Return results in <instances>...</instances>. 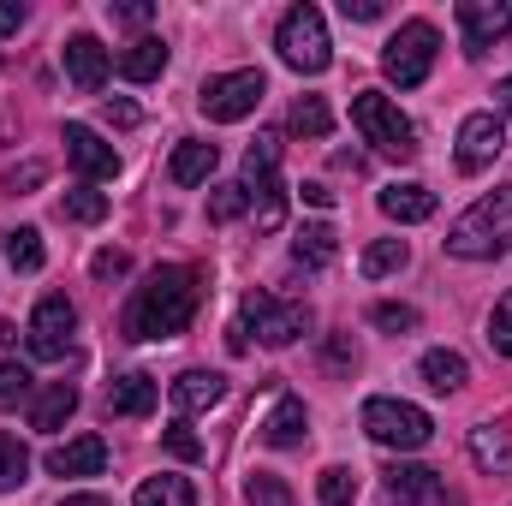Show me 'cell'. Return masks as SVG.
I'll use <instances>...</instances> for the list:
<instances>
[{
    "mask_svg": "<svg viewBox=\"0 0 512 506\" xmlns=\"http://www.w3.org/2000/svg\"><path fill=\"white\" fill-rule=\"evenodd\" d=\"M197 298H203L197 268H179V262L155 268L126 310V340H173V334H185L191 316H197Z\"/></svg>",
    "mask_w": 512,
    "mask_h": 506,
    "instance_id": "1",
    "label": "cell"
},
{
    "mask_svg": "<svg viewBox=\"0 0 512 506\" xmlns=\"http://www.w3.org/2000/svg\"><path fill=\"white\" fill-rule=\"evenodd\" d=\"M507 245H512V185L477 197V203L453 221V233H447V251L465 256V262H489V256H501Z\"/></svg>",
    "mask_w": 512,
    "mask_h": 506,
    "instance_id": "2",
    "label": "cell"
},
{
    "mask_svg": "<svg viewBox=\"0 0 512 506\" xmlns=\"http://www.w3.org/2000/svg\"><path fill=\"white\" fill-rule=\"evenodd\" d=\"M304 328H310V310L304 304H280L274 292H251L245 310H239V322L227 328V346L233 352H251V334L262 346H292Z\"/></svg>",
    "mask_w": 512,
    "mask_h": 506,
    "instance_id": "3",
    "label": "cell"
},
{
    "mask_svg": "<svg viewBox=\"0 0 512 506\" xmlns=\"http://www.w3.org/2000/svg\"><path fill=\"white\" fill-rule=\"evenodd\" d=\"M352 126H358V137H364L370 149H382L393 161H411V155H417V126L399 114V102L382 96V90H358V96H352Z\"/></svg>",
    "mask_w": 512,
    "mask_h": 506,
    "instance_id": "4",
    "label": "cell"
},
{
    "mask_svg": "<svg viewBox=\"0 0 512 506\" xmlns=\"http://www.w3.org/2000/svg\"><path fill=\"white\" fill-rule=\"evenodd\" d=\"M274 48H280V60H286L292 72H304V78L328 72V60H334L328 18H322L316 6H292V12L280 18V36H274Z\"/></svg>",
    "mask_w": 512,
    "mask_h": 506,
    "instance_id": "5",
    "label": "cell"
},
{
    "mask_svg": "<svg viewBox=\"0 0 512 506\" xmlns=\"http://www.w3.org/2000/svg\"><path fill=\"white\" fill-rule=\"evenodd\" d=\"M364 435L382 441V447H399V453H417L435 435V423L411 399H364Z\"/></svg>",
    "mask_w": 512,
    "mask_h": 506,
    "instance_id": "6",
    "label": "cell"
},
{
    "mask_svg": "<svg viewBox=\"0 0 512 506\" xmlns=\"http://www.w3.org/2000/svg\"><path fill=\"white\" fill-rule=\"evenodd\" d=\"M435 48H441L435 24L429 18H411V24H399V36L382 48V72L399 90H417L429 78V66H435Z\"/></svg>",
    "mask_w": 512,
    "mask_h": 506,
    "instance_id": "7",
    "label": "cell"
},
{
    "mask_svg": "<svg viewBox=\"0 0 512 506\" xmlns=\"http://www.w3.org/2000/svg\"><path fill=\"white\" fill-rule=\"evenodd\" d=\"M262 96H268V78H262L256 66H245V72H221V78H209L203 96H197V108H203L215 126H233V120L256 114Z\"/></svg>",
    "mask_w": 512,
    "mask_h": 506,
    "instance_id": "8",
    "label": "cell"
},
{
    "mask_svg": "<svg viewBox=\"0 0 512 506\" xmlns=\"http://www.w3.org/2000/svg\"><path fill=\"white\" fill-rule=\"evenodd\" d=\"M30 358H42V364H60L66 352H72V334H78V310H72V298H42L36 310H30Z\"/></svg>",
    "mask_w": 512,
    "mask_h": 506,
    "instance_id": "9",
    "label": "cell"
},
{
    "mask_svg": "<svg viewBox=\"0 0 512 506\" xmlns=\"http://www.w3.org/2000/svg\"><path fill=\"white\" fill-rule=\"evenodd\" d=\"M501 149H507V126H501V114H471V120L459 126V167H465V173H483Z\"/></svg>",
    "mask_w": 512,
    "mask_h": 506,
    "instance_id": "10",
    "label": "cell"
},
{
    "mask_svg": "<svg viewBox=\"0 0 512 506\" xmlns=\"http://www.w3.org/2000/svg\"><path fill=\"white\" fill-rule=\"evenodd\" d=\"M459 30H465V48H471V54L495 48V42L512 30L507 0H459Z\"/></svg>",
    "mask_w": 512,
    "mask_h": 506,
    "instance_id": "11",
    "label": "cell"
},
{
    "mask_svg": "<svg viewBox=\"0 0 512 506\" xmlns=\"http://www.w3.org/2000/svg\"><path fill=\"white\" fill-rule=\"evenodd\" d=\"M66 161L84 173V179H120V155H114V143H102V131L90 126H66Z\"/></svg>",
    "mask_w": 512,
    "mask_h": 506,
    "instance_id": "12",
    "label": "cell"
},
{
    "mask_svg": "<svg viewBox=\"0 0 512 506\" xmlns=\"http://www.w3.org/2000/svg\"><path fill=\"white\" fill-rule=\"evenodd\" d=\"M48 477H102L108 471V441L102 435H78V441H60L48 447Z\"/></svg>",
    "mask_w": 512,
    "mask_h": 506,
    "instance_id": "13",
    "label": "cell"
},
{
    "mask_svg": "<svg viewBox=\"0 0 512 506\" xmlns=\"http://www.w3.org/2000/svg\"><path fill=\"white\" fill-rule=\"evenodd\" d=\"M108 66H114V60H108V48H102L96 36H84V30H78V36L66 42V78H72V90L96 96V90L108 84Z\"/></svg>",
    "mask_w": 512,
    "mask_h": 506,
    "instance_id": "14",
    "label": "cell"
},
{
    "mask_svg": "<svg viewBox=\"0 0 512 506\" xmlns=\"http://www.w3.org/2000/svg\"><path fill=\"white\" fill-rule=\"evenodd\" d=\"M387 495L399 506H447V483L429 465H393L387 471Z\"/></svg>",
    "mask_w": 512,
    "mask_h": 506,
    "instance_id": "15",
    "label": "cell"
},
{
    "mask_svg": "<svg viewBox=\"0 0 512 506\" xmlns=\"http://www.w3.org/2000/svg\"><path fill=\"white\" fill-rule=\"evenodd\" d=\"M221 399H227V376H215V370H185V376L173 381V411H179V417L215 411Z\"/></svg>",
    "mask_w": 512,
    "mask_h": 506,
    "instance_id": "16",
    "label": "cell"
},
{
    "mask_svg": "<svg viewBox=\"0 0 512 506\" xmlns=\"http://www.w3.org/2000/svg\"><path fill=\"white\" fill-rule=\"evenodd\" d=\"M155 399H161V387L155 376H143V370H131L108 387V417H149L155 411Z\"/></svg>",
    "mask_w": 512,
    "mask_h": 506,
    "instance_id": "17",
    "label": "cell"
},
{
    "mask_svg": "<svg viewBox=\"0 0 512 506\" xmlns=\"http://www.w3.org/2000/svg\"><path fill=\"white\" fill-rule=\"evenodd\" d=\"M215 161H221V149H215V143L185 137V143L173 149V161H167V179H173V185H203V179L215 173Z\"/></svg>",
    "mask_w": 512,
    "mask_h": 506,
    "instance_id": "18",
    "label": "cell"
},
{
    "mask_svg": "<svg viewBox=\"0 0 512 506\" xmlns=\"http://www.w3.org/2000/svg\"><path fill=\"white\" fill-rule=\"evenodd\" d=\"M376 203H382L387 221H399V227H411V221H429V215H435V191H429V185H387Z\"/></svg>",
    "mask_w": 512,
    "mask_h": 506,
    "instance_id": "19",
    "label": "cell"
},
{
    "mask_svg": "<svg viewBox=\"0 0 512 506\" xmlns=\"http://www.w3.org/2000/svg\"><path fill=\"white\" fill-rule=\"evenodd\" d=\"M304 423H310V417H304V399L280 393V405L262 417V441H268V447H298V441H304Z\"/></svg>",
    "mask_w": 512,
    "mask_h": 506,
    "instance_id": "20",
    "label": "cell"
},
{
    "mask_svg": "<svg viewBox=\"0 0 512 506\" xmlns=\"http://www.w3.org/2000/svg\"><path fill=\"white\" fill-rule=\"evenodd\" d=\"M78 411V387L72 381H54L36 405H30V429H42V435H54V429H66V417Z\"/></svg>",
    "mask_w": 512,
    "mask_h": 506,
    "instance_id": "21",
    "label": "cell"
},
{
    "mask_svg": "<svg viewBox=\"0 0 512 506\" xmlns=\"http://www.w3.org/2000/svg\"><path fill=\"white\" fill-rule=\"evenodd\" d=\"M120 72H126L131 84L161 78V72H167V42H161V36H137L126 54H120Z\"/></svg>",
    "mask_w": 512,
    "mask_h": 506,
    "instance_id": "22",
    "label": "cell"
},
{
    "mask_svg": "<svg viewBox=\"0 0 512 506\" xmlns=\"http://www.w3.org/2000/svg\"><path fill=\"white\" fill-rule=\"evenodd\" d=\"M245 185V197H251V215L262 233H274L280 221H286V191H280V179L268 173V179H239Z\"/></svg>",
    "mask_w": 512,
    "mask_h": 506,
    "instance_id": "23",
    "label": "cell"
},
{
    "mask_svg": "<svg viewBox=\"0 0 512 506\" xmlns=\"http://www.w3.org/2000/svg\"><path fill=\"white\" fill-rule=\"evenodd\" d=\"M131 506H197V483L191 477H149L137 495H131Z\"/></svg>",
    "mask_w": 512,
    "mask_h": 506,
    "instance_id": "24",
    "label": "cell"
},
{
    "mask_svg": "<svg viewBox=\"0 0 512 506\" xmlns=\"http://www.w3.org/2000/svg\"><path fill=\"white\" fill-rule=\"evenodd\" d=\"M471 459H477V471H512V435L495 423L471 429Z\"/></svg>",
    "mask_w": 512,
    "mask_h": 506,
    "instance_id": "25",
    "label": "cell"
},
{
    "mask_svg": "<svg viewBox=\"0 0 512 506\" xmlns=\"http://www.w3.org/2000/svg\"><path fill=\"white\" fill-rule=\"evenodd\" d=\"M334 251H340V245H334V227H322V221L292 239V262H298V268H328Z\"/></svg>",
    "mask_w": 512,
    "mask_h": 506,
    "instance_id": "26",
    "label": "cell"
},
{
    "mask_svg": "<svg viewBox=\"0 0 512 506\" xmlns=\"http://www.w3.org/2000/svg\"><path fill=\"white\" fill-rule=\"evenodd\" d=\"M465 376H471V370H465L459 352H423V381H429L435 393H459Z\"/></svg>",
    "mask_w": 512,
    "mask_h": 506,
    "instance_id": "27",
    "label": "cell"
},
{
    "mask_svg": "<svg viewBox=\"0 0 512 506\" xmlns=\"http://www.w3.org/2000/svg\"><path fill=\"white\" fill-rule=\"evenodd\" d=\"M6 262H12L18 274H36V268L48 262V251H42V233H36V227H12V233H6Z\"/></svg>",
    "mask_w": 512,
    "mask_h": 506,
    "instance_id": "28",
    "label": "cell"
},
{
    "mask_svg": "<svg viewBox=\"0 0 512 506\" xmlns=\"http://www.w3.org/2000/svg\"><path fill=\"white\" fill-rule=\"evenodd\" d=\"M60 215H66V221H78V227H96V221L108 215V197H102V191H90V185H78V191H66V197H60Z\"/></svg>",
    "mask_w": 512,
    "mask_h": 506,
    "instance_id": "29",
    "label": "cell"
},
{
    "mask_svg": "<svg viewBox=\"0 0 512 506\" xmlns=\"http://www.w3.org/2000/svg\"><path fill=\"white\" fill-rule=\"evenodd\" d=\"M292 131H298V137H328V131H334L328 102H322V96H298V102H292Z\"/></svg>",
    "mask_w": 512,
    "mask_h": 506,
    "instance_id": "30",
    "label": "cell"
},
{
    "mask_svg": "<svg viewBox=\"0 0 512 506\" xmlns=\"http://www.w3.org/2000/svg\"><path fill=\"white\" fill-rule=\"evenodd\" d=\"M24 477H30V453H24V441H18V435H0V495H12Z\"/></svg>",
    "mask_w": 512,
    "mask_h": 506,
    "instance_id": "31",
    "label": "cell"
},
{
    "mask_svg": "<svg viewBox=\"0 0 512 506\" xmlns=\"http://www.w3.org/2000/svg\"><path fill=\"white\" fill-rule=\"evenodd\" d=\"M316 495H322V506H352V501H358V471L328 465V471H322V483H316Z\"/></svg>",
    "mask_w": 512,
    "mask_h": 506,
    "instance_id": "32",
    "label": "cell"
},
{
    "mask_svg": "<svg viewBox=\"0 0 512 506\" xmlns=\"http://www.w3.org/2000/svg\"><path fill=\"white\" fill-rule=\"evenodd\" d=\"M405 239H376V245H370V251H364V274H370V280H382V274H399V268H405Z\"/></svg>",
    "mask_w": 512,
    "mask_h": 506,
    "instance_id": "33",
    "label": "cell"
},
{
    "mask_svg": "<svg viewBox=\"0 0 512 506\" xmlns=\"http://www.w3.org/2000/svg\"><path fill=\"white\" fill-rule=\"evenodd\" d=\"M245 506H292V489H286L274 471H251V483H245Z\"/></svg>",
    "mask_w": 512,
    "mask_h": 506,
    "instance_id": "34",
    "label": "cell"
},
{
    "mask_svg": "<svg viewBox=\"0 0 512 506\" xmlns=\"http://www.w3.org/2000/svg\"><path fill=\"white\" fill-rule=\"evenodd\" d=\"M274 167H280V137H274V131H262L251 149H245V179H268Z\"/></svg>",
    "mask_w": 512,
    "mask_h": 506,
    "instance_id": "35",
    "label": "cell"
},
{
    "mask_svg": "<svg viewBox=\"0 0 512 506\" xmlns=\"http://www.w3.org/2000/svg\"><path fill=\"white\" fill-rule=\"evenodd\" d=\"M245 209H251L245 185H215V197H209V221H239Z\"/></svg>",
    "mask_w": 512,
    "mask_h": 506,
    "instance_id": "36",
    "label": "cell"
},
{
    "mask_svg": "<svg viewBox=\"0 0 512 506\" xmlns=\"http://www.w3.org/2000/svg\"><path fill=\"white\" fill-rule=\"evenodd\" d=\"M24 393H30V370H24L18 358H6V364H0V411H12Z\"/></svg>",
    "mask_w": 512,
    "mask_h": 506,
    "instance_id": "37",
    "label": "cell"
},
{
    "mask_svg": "<svg viewBox=\"0 0 512 506\" xmlns=\"http://www.w3.org/2000/svg\"><path fill=\"white\" fill-rule=\"evenodd\" d=\"M370 322H376L382 334H411V328H417V310H411V304H376Z\"/></svg>",
    "mask_w": 512,
    "mask_h": 506,
    "instance_id": "38",
    "label": "cell"
},
{
    "mask_svg": "<svg viewBox=\"0 0 512 506\" xmlns=\"http://www.w3.org/2000/svg\"><path fill=\"white\" fill-rule=\"evenodd\" d=\"M489 346H495L501 358H512V292L495 304V316H489Z\"/></svg>",
    "mask_w": 512,
    "mask_h": 506,
    "instance_id": "39",
    "label": "cell"
},
{
    "mask_svg": "<svg viewBox=\"0 0 512 506\" xmlns=\"http://www.w3.org/2000/svg\"><path fill=\"white\" fill-rule=\"evenodd\" d=\"M161 441H167V453H173V459H185V465H197V459H203V441H197L185 423H167V435H161Z\"/></svg>",
    "mask_w": 512,
    "mask_h": 506,
    "instance_id": "40",
    "label": "cell"
},
{
    "mask_svg": "<svg viewBox=\"0 0 512 506\" xmlns=\"http://www.w3.org/2000/svg\"><path fill=\"white\" fill-rule=\"evenodd\" d=\"M126 268H131L126 251H96V262H90V274H96V280H120Z\"/></svg>",
    "mask_w": 512,
    "mask_h": 506,
    "instance_id": "41",
    "label": "cell"
},
{
    "mask_svg": "<svg viewBox=\"0 0 512 506\" xmlns=\"http://www.w3.org/2000/svg\"><path fill=\"white\" fill-rule=\"evenodd\" d=\"M108 12H114V24H131V30L155 18V6H149V0H120V6H108Z\"/></svg>",
    "mask_w": 512,
    "mask_h": 506,
    "instance_id": "42",
    "label": "cell"
},
{
    "mask_svg": "<svg viewBox=\"0 0 512 506\" xmlns=\"http://www.w3.org/2000/svg\"><path fill=\"white\" fill-rule=\"evenodd\" d=\"M42 179H48V167H42V161H24V167L6 173V191H30V185H42Z\"/></svg>",
    "mask_w": 512,
    "mask_h": 506,
    "instance_id": "43",
    "label": "cell"
},
{
    "mask_svg": "<svg viewBox=\"0 0 512 506\" xmlns=\"http://www.w3.org/2000/svg\"><path fill=\"white\" fill-rule=\"evenodd\" d=\"M102 114H108V126H120V131H131L137 120H143V114H137V102H126V96H120V102H108Z\"/></svg>",
    "mask_w": 512,
    "mask_h": 506,
    "instance_id": "44",
    "label": "cell"
},
{
    "mask_svg": "<svg viewBox=\"0 0 512 506\" xmlns=\"http://www.w3.org/2000/svg\"><path fill=\"white\" fill-rule=\"evenodd\" d=\"M340 12H346V18H358V24H376L387 6H382V0H340Z\"/></svg>",
    "mask_w": 512,
    "mask_h": 506,
    "instance_id": "45",
    "label": "cell"
},
{
    "mask_svg": "<svg viewBox=\"0 0 512 506\" xmlns=\"http://www.w3.org/2000/svg\"><path fill=\"white\" fill-rule=\"evenodd\" d=\"M24 18H30V12H24L18 0H0V36H12V30H24Z\"/></svg>",
    "mask_w": 512,
    "mask_h": 506,
    "instance_id": "46",
    "label": "cell"
},
{
    "mask_svg": "<svg viewBox=\"0 0 512 506\" xmlns=\"http://www.w3.org/2000/svg\"><path fill=\"white\" fill-rule=\"evenodd\" d=\"M298 191H304V203H316V209H328V203H334V191H328V185H316V179H310V185H298Z\"/></svg>",
    "mask_w": 512,
    "mask_h": 506,
    "instance_id": "47",
    "label": "cell"
},
{
    "mask_svg": "<svg viewBox=\"0 0 512 506\" xmlns=\"http://www.w3.org/2000/svg\"><path fill=\"white\" fill-rule=\"evenodd\" d=\"M60 506H108V501H102V495H66Z\"/></svg>",
    "mask_w": 512,
    "mask_h": 506,
    "instance_id": "48",
    "label": "cell"
},
{
    "mask_svg": "<svg viewBox=\"0 0 512 506\" xmlns=\"http://www.w3.org/2000/svg\"><path fill=\"white\" fill-rule=\"evenodd\" d=\"M495 96H501V108L512 114V78H501V84H495Z\"/></svg>",
    "mask_w": 512,
    "mask_h": 506,
    "instance_id": "49",
    "label": "cell"
}]
</instances>
